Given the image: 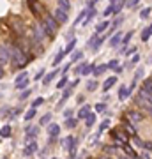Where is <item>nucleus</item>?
I'll return each instance as SVG.
<instances>
[{
  "label": "nucleus",
  "mask_w": 152,
  "mask_h": 159,
  "mask_svg": "<svg viewBox=\"0 0 152 159\" xmlns=\"http://www.w3.org/2000/svg\"><path fill=\"white\" fill-rule=\"evenodd\" d=\"M9 50H11V60L12 64L16 66L18 69H23L25 66L28 64V55H25V51L21 48H18V46H9Z\"/></svg>",
  "instance_id": "obj_1"
},
{
  "label": "nucleus",
  "mask_w": 152,
  "mask_h": 159,
  "mask_svg": "<svg viewBox=\"0 0 152 159\" xmlns=\"http://www.w3.org/2000/svg\"><path fill=\"white\" fill-rule=\"evenodd\" d=\"M135 101L140 108H143L145 111H149V113L152 115V94H149V92H145L143 89H140V92H138L136 97H135Z\"/></svg>",
  "instance_id": "obj_2"
},
{
  "label": "nucleus",
  "mask_w": 152,
  "mask_h": 159,
  "mask_svg": "<svg viewBox=\"0 0 152 159\" xmlns=\"http://www.w3.org/2000/svg\"><path fill=\"white\" fill-rule=\"evenodd\" d=\"M58 25H60V23L57 21L53 16H50V14H44V21H43V27H44L46 35H48V37H53V35L57 34V30H58Z\"/></svg>",
  "instance_id": "obj_3"
},
{
  "label": "nucleus",
  "mask_w": 152,
  "mask_h": 159,
  "mask_svg": "<svg viewBox=\"0 0 152 159\" xmlns=\"http://www.w3.org/2000/svg\"><path fill=\"white\" fill-rule=\"evenodd\" d=\"M112 138L117 143H120V145H126V143H127V140H129L127 133H126V131H122V129H112Z\"/></svg>",
  "instance_id": "obj_4"
},
{
  "label": "nucleus",
  "mask_w": 152,
  "mask_h": 159,
  "mask_svg": "<svg viewBox=\"0 0 152 159\" xmlns=\"http://www.w3.org/2000/svg\"><path fill=\"white\" fill-rule=\"evenodd\" d=\"M9 60H11V50H9V46L0 44V64H7Z\"/></svg>",
  "instance_id": "obj_5"
},
{
  "label": "nucleus",
  "mask_w": 152,
  "mask_h": 159,
  "mask_svg": "<svg viewBox=\"0 0 152 159\" xmlns=\"http://www.w3.org/2000/svg\"><path fill=\"white\" fill-rule=\"evenodd\" d=\"M28 85V74L27 73H21L20 76H16V81H14V87L16 89H25Z\"/></svg>",
  "instance_id": "obj_6"
},
{
  "label": "nucleus",
  "mask_w": 152,
  "mask_h": 159,
  "mask_svg": "<svg viewBox=\"0 0 152 159\" xmlns=\"http://www.w3.org/2000/svg\"><path fill=\"white\" fill-rule=\"evenodd\" d=\"M53 18H55L58 23H67V12L62 11L60 7H57L55 12H53Z\"/></svg>",
  "instance_id": "obj_7"
},
{
  "label": "nucleus",
  "mask_w": 152,
  "mask_h": 159,
  "mask_svg": "<svg viewBox=\"0 0 152 159\" xmlns=\"http://www.w3.org/2000/svg\"><path fill=\"white\" fill-rule=\"evenodd\" d=\"M28 6H30V9H32V12H34L35 16H41V9H43V6L39 4V0H28Z\"/></svg>",
  "instance_id": "obj_8"
},
{
  "label": "nucleus",
  "mask_w": 152,
  "mask_h": 159,
  "mask_svg": "<svg viewBox=\"0 0 152 159\" xmlns=\"http://www.w3.org/2000/svg\"><path fill=\"white\" fill-rule=\"evenodd\" d=\"M80 74H83V76H87V74H90V73H94V66L92 64H81L78 69H76Z\"/></svg>",
  "instance_id": "obj_9"
},
{
  "label": "nucleus",
  "mask_w": 152,
  "mask_h": 159,
  "mask_svg": "<svg viewBox=\"0 0 152 159\" xmlns=\"http://www.w3.org/2000/svg\"><path fill=\"white\" fill-rule=\"evenodd\" d=\"M74 143H76V140H74L73 136H67L62 142V147L66 148V150H69V152H71V150H74Z\"/></svg>",
  "instance_id": "obj_10"
},
{
  "label": "nucleus",
  "mask_w": 152,
  "mask_h": 159,
  "mask_svg": "<svg viewBox=\"0 0 152 159\" xmlns=\"http://www.w3.org/2000/svg\"><path fill=\"white\" fill-rule=\"evenodd\" d=\"M127 119H129V122L135 124V122H140V120L143 119V115L138 113V111H129V113H127Z\"/></svg>",
  "instance_id": "obj_11"
},
{
  "label": "nucleus",
  "mask_w": 152,
  "mask_h": 159,
  "mask_svg": "<svg viewBox=\"0 0 152 159\" xmlns=\"http://www.w3.org/2000/svg\"><path fill=\"white\" fill-rule=\"evenodd\" d=\"M115 81H117V78H115V76H110V78H108L106 81L103 83V90H104V92H108V90H110V89H112L113 85H115Z\"/></svg>",
  "instance_id": "obj_12"
},
{
  "label": "nucleus",
  "mask_w": 152,
  "mask_h": 159,
  "mask_svg": "<svg viewBox=\"0 0 152 159\" xmlns=\"http://www.w3.org/2000/svg\"><path fill=\"white\" fill-rule=\"evenodd\" d=\"M58 133H60V125L58 124H50L48 125V134H50V136H58Z\"/></svg>",
  "instance_id": "obj_13"
},
{
  "label": "nucleus",
  "mask_w": 152,
  "mask_h": 159,
  "mask_svg": "<svg viewBox=\"0 0 152 159\" xmlns=\"http://www.w3.org/2000/svg\"><path fill=\"white\" fill-rule=\"evenodd\" d=\"M35 150H37V143H35V142H30V143L27 145V147H25L23 154H25V156H30V154H34Z\"/></svg>",
  "instance_id": "obj_14"
},
{
  "label": "nucleus",
  "mask_w": 152,
  "mask_h": 159,
  "mask_svg": "<svg viewBox=\"0 0 152 159\" xmlns=\"http://www.w3.org/2000/svg\"><path fill=\"white\" fill-rule=\"evenodd\" d=\"M129 89H127V87H120V90H118V99H120V101H126V99H127V97H129Z\"/></svg>",
  "instance_id": "obj_15"
},
{
  "label": "nucleus",
  "mask_w": 152,
  "mask_h": 159,
  "mask_svg": "<svg viewBox=\"0 0 152 159\" xmlns=\"http://www.w3.org/2000/svg\"><path fill=\"white\" fill-rule=\"evenodd\" d=\"M89 115H90V106H89V104L80 108V111H78V117H80V119H87Z\"/></svg>",
  "instance_id": "obj_16"
},
{
  "label": "nucleus",
  "mask_w": 152,
  "mask_h": 159,
  "mask_svg": "<svg viewBox=\"0 0 152 159\" xmlns=\"http://www.w3.org/2000/svg\"><path fill=\"white\" fill-rule=\"evenodd\" d=\"M58 7H60L62 11L69 12V9H71V2H69V0H58Z\"/></svg>",
  "instance_id": "obj_17"
},
{
  "label": "nucleus",
  "mask_w": 152,
  "mask_h": 159,
  "mask_svg": "<svg viewBox=\"0 0 152 159\" xmlns=\"http://www.w3.org/2000/svg\"><path fill=\"white\" fill-rule=\"evenodd\" d=\"M0 136L2 138H9L11 136V125H4V127L0 129Z\"/></svg>",
  "instance_id": "obj_18"
},
{
  "label": "nucleus",
  "mask_w": 152,
  "mask_h": 159,
  "mask_svg": "<svg viewBox=\"0 0 152 159\" xmlns=\"http://www.w3.org/2000/svg\"><path fill=\"white\" fill-rule=\"evenodd\" d=\"M150 35H152L150 27H147V29H143V32H141V41H143V43H145V41H149V39H150Z\"/></svg>",
  "instance_id": "obj_19"
},
{
  "label": "nucleus",
  "mask_w": 152,
  "mask_h": 159,
  "mask_svg": "<svg viewBox=\"0 0 152 159\" xmlns=\"http://www.w3.org/2000/svg\"><path fill=\"white\" fill-rule=\"evenodd\" d=\"M108 25H110V21H101V23L96 27V34H101V32H104V30L108 29Z\"/></svg>",
  "instance_id": "obj_20"
},
{
  "label": "nucleus",
  "mask_w": 152,
  "mask_h": 159,
  "mask_svg": "<svg viewBox=\"0 0 152 159\" xmlns=\"http://www.w3.org/2000/svg\"><path fill=\"white\" fill-rule=\"evenodd\" d=\"M120 41H122V34H120V32H117V34H115L112 39H110V44H112V46H117Z\"/></svg>",
  "instance_id": "obj_21"
},
{
  "label": "nucleus",
  "mask_w": 152,
  "mask_h": 159,
  "mask_svg": "<svg viewBox=\"0 0 152 159\" xmlns=\"http://www.w3.org/2000/svg\"><path fill=\"white\" fill-rule=\"evenodd\" d=\"M106 69H108V64H106V66H104V64H101V66L94 67V74H96V76H101V74L106 71Z\"/></svg>",
  "instance_id": "obj_22"
},
{
  "label": "nucleus",
  "mask_w": 152,
  "mask_h": 159,
  "mask_svg": "<svg viewBox=\"0 0 152 159\" xmlns=\"http://www.w3.org/2000/svg\"><path fill=\"white\" fill-rule=\"evenodd\" d=\"M141 89L145 92H149V94H152V80H145L143 85H141Z\"/></svg>",
  "instance_id": "obj_23"
},
{
  "label": "nucleus",
  "mask_w": 152,
  "mask_h": 159,
  "mask_svg": "<svg viewBox=\"0 0 152 159\" xmlns=\"http://www.w3.org/2000/svg\"><path fill=\"white\" fill-rule=\"evenodd\" d=\"M57 74H58V71H51L50 74H46V76H44V80H43V81H44V85H48V83H50L51 80H53V78L57 76Z\"/></svg>",
  "instance_id": "obj_24"
},
{
  "label": "nucleus",
  "mask_w": 152,
  "mask_h": 159,
  "mask_svg": "<svg viewBox=\"0 0 152 159\" xmlns=\"http://www.w3.org/2000/svg\"><path fill=\"white\" fill-rule=\"evenodd\" d=\"M124 6H126V2H124V0H118L117 4L113 6V12H115V14H118V12H120V9H122Z\"/></svg>",
  "instance_id": "obj_25"
},
{
  "label": "nucleus",
  "mask_w": 152,
  "mask_h": 159,
  "mask_svg": "<svg viewBox=\"0 0 152 159\" xmlns=\"http://www.w3.org/2000/svg\"><path fill=\"white\" fill-rule=\"evenodd\" d=\"M64 57H66V51L60 50V53H58V55L55 57V60H53V66H58V64L62 62V58H64Z\"/></svg>",
  "instance_id": "obj_26"
},
{
  "label": "nucleus",
  "mask_w": 152,
  "mask_h": 159,
  "mask_svg": "<svg viewBox=\"0 0 152 159\" xmlns=\"http://www.w3.org/2000/svg\"><path fill=\"white\" fill-rule=\"evenodd\" d=\"M94 122H96V115L90 113L87 119H85V124H87V127H90V125H94Z\"/></svg>",
  "instance_id": "obj_27"
},
{
  "label": "nucleus",
  "mask_w": 152,
  "mask_h": 159,
  "mask_svg": "<svg viewBox=\"0 0 152 159\" xmlns=\"http://www.w3.org/2000/svg\"><path fill=\"white\" fill-rule=\"evenodd\" d=\"M149 16H150V7H145V9H141V11H140V18H141V20H147Z\"/></svg>",
  "instance_id": "obj_28"
},
{
  "label": "nucleus",
  "mask_w": 152,
  "mask_h": 159,
  "mask_svg": "<svg viewBox=\"0 0 152 159\" xmlns=\"http://www.w3.org/2000/svg\"><path fill=\"white\" fill-rule=\"evenodd\" d=\"M74 46H76V39H73V41H69V44L66 46V50H64V51H66V55H67V53H71V51L74 50Z\"/></svg>",
  "instance_id": "obj_29"
},
{
  "label": "nucleus",
  "mask_w": 152,
  "mask_h": 159,
  "mask_svg": "<svg viewBox=\"0 0 152 159\" xmlns=\"http://www.w3.org/2000/svg\"><path fill=\"white\" fill-rule=\"evenodd\" d=\"M124 147H126V154H127V156H129L131 159H136V154H135V150H133V148H131L129 145H127V143H126Z\"/></svg>",
  "instance_id": "obj_30"
},
{
  "label": "nucleus",
  "mask_w": 152,
  "mask_h": 159,
  "mask_svg": "<svg viewBox=\"0 0 152 159\" xmlns=\"http://www.w3.org/2000/svg\"><path fill=\"white\" fill-rule=\"evenodd\" d=\"M108 69H113V71H120L122 67H118V60H112L108 64Z\"/></svg>",
  "instance_id": "obj_31"
},
{
  "label": "nucleus",
  "mask_w": 152,
  "mask_h": 159,
  "mask_svg": "<svg viewBox=\"0 0 152 159\" xmlns=\"http://www.w3.org/2000/svg\"><path fill=\"white\" fill-rule=\"evenodd\" d=\"M34 117H35V108L28 110L27 113H25V120H30V119H34Z\"/></svg>",
  "instance_id": "obj_32"
},
{
  "label": "nucleus",
  "mask_w": 152,
  "mask_h": 159,
  "mask_svg": "<svg viewBox=\"0 0 152 159\" xmlns=\"http://www.w3.org/2000/svg\"><path fill=\"white\" fill-rule=\"evenodd\" d=\"M141 76H143V67H140V69L135 73V80H133V81H135V83H138V80H140Z\"/></svg>",
  "instance_id": "obj_33"
},
{
  "label": "nucleus",
  "mask_w": 152,
  "mask_h": 159,
  "mask_svg": "<svg viewBox=\"0 0 152 159\" xmlns=\"http://www.w3.org/2000/svg\"><path fill=\"white\" fill-rule=\"evenodd\" d=\"M27 134L30 138H34L35 134H37V127H27Z\"/></svg>",
  "instance_id": "obj_34"
},
{
  "label": "nucleus",
  "mask_w": 152,
  "mask_h": 159,
  "mask_svg": "<svg viewBox=\"0 0 152 159\" xmlns=\"http://www.w3.org/2000/svg\"><path fill=\"white\" fill-rule=\"evenodd\" d=\"M97 89V83L96 81H89V83H87V90L89 92H94Z\"/></svg>",
  "instance_id": "obj_35"
},
{
  "label": "nucleus",
  "mask_w": 152,
  "mask_h": 159,
  "mask_svg": "<svg viewBox=\"0 0 152 159\" xmlns=\"http://www.w3.org/2000/svg\"><path fill=\"white\" fill-rule=\"evenodd\" d=\"M108 125H110V120H103V124L99 125V131H97V133L101 134V133H103L104 129H108Z\"/></svg>",
  "instance_id": "obj_36"
},
{
  "label": "nucleus",
  "mask_w": 152,
  "mask_h": 159,
  "mask_svg": "<svg viewBox=\"0 0 152 159\" xmlns=\"http://www.w3.org/2000/svg\"><path fill=\"white\" fill-rule=\"evenodd\" d=\"M50 120H51V113H46V115H43V117H41V124L44 125V124H48Z\"/></svg>",
  "instance_id": "obj_37"
},
{
  "label": "nucleus",
  "mask_w": 152,
  "mask_h": 159,
  "mask_svg": "<svg viewBox=\"0 0 152 159\" xmlns=\"http://www.w3.org/2000/svg\"><path fill=\"white\" fill-rule=\"evenodd\" d=\"M66 85H67V78H66V76H62V80L57 83V89H64Z\"/></svg>",
  "instance_id": "obj_38"
},
{
  "label": "nucleus",
  "mask_w": 152,
  "mask_h": 159,
  "mask_svg": "<svg viewBox=\"0 0 152 159\" xmlns=\"http://www.w3.org/2000/svg\"><path fill=\"white\" fill-rule=\"evenodd\" d=\"M81 57H83V53H81V51H76V53H74L73 57H71V64H73V62H76V60H80Z\"/></svg>",
  "instance_id": "obj_39"
},
{
  "label": "nucleus",
  "mask_w": 152,
  "mask_h": 159,
  "mask_svg": "<svg viewBox=\"0 0 152 159\" xmlns=\"http://www.w3.org/2000/svg\"><path fill=\"white\" fill-rule=\"evenodd\" d=\"M76 124H78V120L76 119H67L66 120V125H67V127H74Z\"/></svg>",
  "instance_id": "obj_40"
},
{
  "label": "nucleus",
  "mask_w": 152,
  "mask_h": 159,
  "mask_svg": "<svg viewBox=\"0 0 152 159\" xmlns=\"http://www.w3.org/2000/svg\"><path fill=\"white\" fill-rule=\"evenodd\" d=\"M104 110H106V104H104V102H97L96 104V111L101 113V111H104Z\"/></svg>",
  "instance_id": "obj_41"
},
{
  "label": "nucleus",
  "mask_w": 152,
  "mask_h": 159,
  "mask_svg": "<svg viewBox=\"0 0 152 159\" xmlns=\"http://www.w3.org/2000/svg\"><path fill=\"white\" fill-rule=\"evenodd\" d=\"M43 102H44V99H43V97H37V99L34 101V104H32V108H37V106L43 104Z\"/></svg>",
  "instance_id": "obj_42"
},
{
  "label": "nucleus",
  "mask_w": 152,
  "mask_h": 159,
  "mask_svg": "<svg viewBox=\"0 0 152 159\" xmlns=\"http://www.w3.org/2000/svg\"><path fill=\"white\" fill-rule=\"evenodd\" d=\"M131 37H133V30H129V32L126 34V37H122V43H127V41H129Z\"/></svg>",
  "instance_id": "obj_43"
},
{
  "label": "nucleus",
  "mask_w": 152,
  "mask_h": 159,
  "mask_svg": "<svg viewBox=\"0 0 152 159\" xmlns=\"http://www.w3.org/2000/svg\"><path fill=\"white\" fill-rule=\"evenodd\" d=\"M138 2H140V0H127V2H126V6L133 7V6H136V4H138Z\"/></svg>",
  "instance_id": "obj_44"
},
{
  "label": "nucleus",
  "mask_w": 152,
  "mask_h": 159,
  "mask_svg": "<svg viewBox=\"0 0 152 159\" xmlns=\"http://www.w3.org/2000/svg\"><path fill=\"white\" fill-rule=\"evenodd\" d=\"M126 131H127V133H131V134H133V136H136V133H135V129H133V127H131L129 124L126 125Z\"/></svg>",
  "instance_id": "obj_45"
},
{
  "label": "nucleus",
  "mask_w": 152,
  "mask_h": 159,
  "mask_svg": "<svg viewBox=\"0 0 152 159\" xmlns=\"http://www.w3.org/2000/svg\"><path fill=\"white\" fill-rule=\"evenodd\" d=\"M113 12V6H110L108 9H104V16H108V14H112Z\"/></svg>",
  "instance_id": "obj_46"
},
{
  "label": "nucleus",
  "mask_w": 152,
  "mask_h": 159,
  "mask_svg": "<svg viewBox=\"0 0 152 159\" xmlns=\"http://www.w3.org/2000/svg\"><path fill=\"white\" fill-rule=\"evenodd\" d=\"M135 51H136V48L133 46V48H129V50H126L124 53H126V55H131V53H135Z\"/></svg>",
  "instance_id": "obj_47"
},
{
  "label": "nucleus",
  "mask_w": 152,
  "mask_h": 159,
  "mask_svg": "<svg viewBox=\"0 0 152 159\" xmlns=\"http://www.w3.org/2000/svg\"><path fill=\"white\" fill-rule=\"evenodd\" d=\"M28 94H30V90H25V92H23V94H21L20 97H21V99H27V97H28Z\"/></svg>",
  "instance_id": "obj_48"
},
{
  "label": "nucleus",
  "mask_w": 152,
  "mask_h": 159,
  "mask_svg": "<svg viewBox=\"0 0 152 159\" xmlns=\"http://www.w3.org/2000/svg\"><path fill=\"white\" fill-rule=\"evenodd\" d=\"M43 74H44V71H39V73L35 74V80H41V76H43Z\"/></svg>",
  "instance_id": "obj_49"
},
{
  "label": "nucleus",
  "mask_w": 152,
  "mask_h": 159,
  "mask_svg": "<svg viewBox=\"0 0 152 159\" xmlns=\"http://www.w3.org/2000/svg\"><path fill=\"white\" fill-rule=\"evenodd\" d=\"M138 60H140V57H138V55H135V57H133V60H131V62H133V64H136V62H138Z\"/></svg>",
  "instance_id": "obj_50"
},
{
  "label": "nucleus",
  "mask_w": 152,
  "mask_h": 159,
  "mask_svg": "<svg viewBox=\"0 0 152 159\" xmlns=\"http://www.w3.org/2000/svg\"><path fill=\"white\" fill-rule=\"evenodd\" d=\"M4 64H0V80H2V76H4V67H2Z\"/></svg>",
  "instance_id": "obj_51"
},
{
  "label": "nucleus",
  "mask_w": 152,
  "mask_h": 159,
  "mask_svg": "<svg viewBox=\"0 0 152 159\" xmlns=\"http://www.w3.org/2000/svg\"><path fill=\"white\" fill-rule=\"evenodd\" d=\"M120 159H131V157H129V156H122Z\"/></svg>",
  "instance_id": "obj_52"
},
{
  "label": "nucleus",
  "mask_w": 152,
  "mask_h": 159,
  "mask_svg": "<svg viewBox=\"0 0 152 159\" xmlns=\"http://www.w3.org/2000/svg\"><path fill=\"white\" fill-rule=\"evenodd\" d=\"M115 2H118V0H112V6H113V4H115Z\"/></svg>",
  "instance_id": "obj_53"
},
{
  "label": "nucleus",
  "mask_w": 152,
  "mask_h": 159,
  "mask_svg": "<svg viewBox=\"0 0 152 159\" xmlns=\"http://www.w3.org/2000/svg\"><path fill=\"white\" fill-rule=\"evenodd\" d=\"M101 159H112V157H101Z\"/></svg>",
  "instance_id": "obj_54"
},
{
  "label": "nucleus",
  "mask_w": 152,
  "mask_h": 159,
  "mask_svg": "<svg viewBox=\"0 0 152 159\" xmlns=\"http://www.w3.org/2000/svg\"><path fill=\"white\" fill-rule=\"evenodd\" d=\"M51 159H57V157H51Z\"/></svg>",
  "instance_id": "obj_55"
},
{
  "label": "nucleus",
  "mask_w": 152,
  "mask_h": 159,
  "mask_svg": "<svg viewBox=\"0 0 152 159\" xmlns=\"http://www.w3.org/2000/svg\"><path fill=\"white\" fill-rule=\"evenodd\" d=\"M94 2H97V0H94Z\"/></svg>",
  "instance_id": "obj_56"
},
{
  "label": "nucleus",
  "mask_w": 152,
  "mask_h": 159,
  "mask_svg": "<svg viewBox=\"0 0 152 159\" xmlns=\"http://www.w3.org/2000/svg\"><path fill=\"white\" fill-rule=\"evenodd\" d=\"M4 159H7V157H4Z\"/></svg>",
  "instance_id": "obj_57"
},
{
  "label": "nucleus",
  "mask_w": 152,
  "mask_h": 159,
  "mask_svg": "<svg viewBox=\"0 0 152 159\" xmlns=\"http://www.w3.org/2000/svg\"><path fill=\"white\" fill-rule=\"evenodd\" d=\"M71 159H73V157H71Z\"/></svg>",
  "instance_id": "obj_58"
}]
</instances>
